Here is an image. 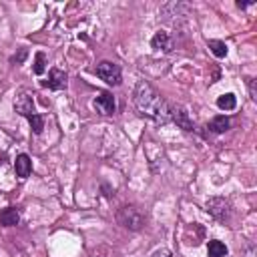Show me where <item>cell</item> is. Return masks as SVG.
I'll list each match as a JSON object with an SVG mask.
<instances>
[{
    "mask_svg": "<svg viewBox=\"0 0 257 257\" xmlns=\"http://www.w3.org/2000/svg\"><path fill=\"white\" fill-rule=\"evenodd\" d=\"M227 245L223 241H217V239H211L207 243V257H225L227 255Z\"/></svg>",
    "mask_w": 257,
    "mask_h": 257,
    "instance_id": "4fadbf2b",
    "label": "cell"
},
{
    "mask_svg": "<svg viewBox=\"0 0 257 257\" xmlns=\"http://www.w3.org/2000/svg\"><path fill=\"white\" fill-rule=\"evenodd\" d=\"M26 120H28V124H30V128H32L34 135H42V128H44V116L42 114H38V112L28 114Z\"/></svg>",
    "mask_w": 257,
    "mask_h": 257,
    "instance_id": "2e32d148",
    "label": "cell"
},
{
    "mask_svg": "<svg viewBox=\"0 0 257 257\" xmlns=\"http://www.w3.org/2000/svg\"><path fill=\"white\" fill-rule=\"evenodd\" d=\"M151 48L155 52H163V54H169L173 50V38L167 30H157L151 38Z\"/></svg>",
    "mask_w": 257,
    "mask_h": 257,
    "instance_id": "ba28073f",
    "label": "cell"
},
{
    "mask_svg": "<svg viewBox=\"0 0 257 257\" xmlns=\"http://www.w3.org/2000/svg\"><path fill=\"white\" fill-rule=\"evenodd\" d=\"M133 102H135V108L139 110V114L151 118L155 124H167V122H171L169 102L147 80H139L135 84Z\"/></svg>",
    "mask_w": 257,
    "mask_h": 257,
    "instance_id": "6da1fadb",
    "label": "cell"
},
{
    "mask_svg": "<svg viewBox=\"0 0 257 257\" xmlns=\"http://www.w3.org/2000/svg\"><path fill=\"white\" fill-rule=\"evenodd\" d=\"M151 257H171V251H169V249H165V247H161V249H157Z\"/></svg>",
    "mask_w": 257,
    "mask_h": 257,
    "instance_id": "d6986e66",
    "label": "cell"
},
{
    "mask_svg": "<svg viewBox=\"0 0 257 257\" xmlns=\"http://www.w3.org/2000/svg\"><path fill=\"white\" fill-rule=\"evenodd\" d=\"M92 106H94V110H96L98 114H102V116L112 114V112L116 110V102H114L112 92H108V90L98 92V96H94V100H92Z\"/></svg>",
    "mask_w": 257,
    "mask_h": 257,
    "instance_id": "8992f818",
    "label": "cell"
},
{
    "mask_svg": "<svg viewBox=\"0 0 257 257\" xmlns=\"http://www.w3.org/2000/svg\"><path fill=\"white\" fill-rule=\"evenodd\" d=\"M207 46H209V50H211L217 58H225L227 52H229V48H227V44H225L223 40H207Z\"/></svg>",
    "mask_w": 257,
    "mask_h": 257,
    "instance_id": "9a60e30c",
    "label": "cell"
},
{
    "mask_svg": "<svg viewBox=\"0 0 257 257\" xmlns=\"http://www.w3.org/2000/svg\"><path fill=\"white\" fill-rule=\"evenodd\" d=\"M14 173H16L18 179L30 177V173H32V159L26 153H20L16 157V161H14Z\"/></svg>",
    "mask_w": 257,
    "mask_h": 257,
    "instance_id": "30bf717a",
    "label": "cell"
},
{
    "mask_svg": "<svg viewBox=\"0 0 257 257\" xmlns=\"http://www.w3.org/2000/svg\"><path fill=\"white\" fill-rule=\"evenodd\" d=\"M229 128H231V120H229V116H225V114H217V116H213V118L207 122V131L213 133V135H223V133H227Z\"/></svg>",
    "mask_w": 257,
    "mask_h": 257,
    "instance_id": "8fae6325",
    "label": "cell"
},
{
    "mask_svg": "<svg viewBox=\"0 0 257 257\" xmlns=\"http://www.w3.org/2000/svg\"><path fill=\"white\" fill-rule=\"evenodd\" d=\"M0 223L4 227H14L20 223V213L16 207H6L4 211H0Z\"/></svg>",
    "mask_w": 257,
    "mask_h": 257,
    "instance_id": "7c38bea8",
    "label": "cell"
},
{
    "mask_svg": "<svg viewBox=\"0 0 257 257\" xmlns=\"http://www.w3.org/2000/svg\"><path fill=\"white\" fill-rule=\"evenodd\" d=\"M44 70H46V54H44L42 50H38V52L34 54V66H32V72L40 76Z\"/></svg>",
    "mask_w": 257,
    "mask_h": 257,
    "instance_id": "e0dca14e",
    "label": "cell"
},
{
    "mask_svg": "<svg viewBox=\"0 0 257 257\" xmlns=\"http://www.w3.org/2000/svg\"><path fill=\"white\" fill-rule=\"evenodd\" d=\"M169 116H171V120L179 126V128H183L185 133H193V131H197L195 128V122H193V118H191V114H189V110L183 106V104H169Z\"/></svg>",
    "mask_w": 257,
    "mask_h": 257,
    "instance_id": "5b68a950",
    "label": "cell"
},
{
    "mask_svg": "<svg viewBox=\"0 0 257 257\" xmlns=\"http://www.w3.org/2000/svg\"><path fill=\"white\" fill-rule=\"evenodd\" d=\"M255 2H237V6L239 8H249V6H253Z\"/></svg>",
    "mask_w": 257,
    "mask_h": 257,
    "instance_id": "44dd1931",
    "label": "cell"
},
{
    "mask_svg": "<svg viewBox=\"0 0 257 257\" xmlns=\"http://www.w3.org/2000/svg\"><path fill=\"white\" fill-rule=\"evenodd\" d=\"M26 54H28V50H26V48H20L18 54H12V56H10V62H12V64H22L24 58H26Z\"/></svg>",
    "mask_w": 257,
    "mask_h": 257,
    "instance_id": "ac0fdd59",
    "label": "cell"
},
{
    "mask_svg": "<svg viewBox=\"0 0 257 257\" xmlns=\"http://www.w3.org/2000/svg\"><path fill=\"white\" fill-rule=\"evenodd\" d=\"M217 106H219L221 110H233V108L237 106V98H235V94H233V92H225V94H221V96L217 98Z\"/></svg>",
    "mask_w": 257,
    "mask_h": 257,
    "instance_id": "5bb4252c",
    "label": "cell"
},
{
    "mask_svg": "<svg viewBox=\"0 0 257 257\" xmlns=\"http://www.w3.org/2000/svg\"><path fill=\"white\" fill-rule=\"evenodd\" d=\"M14 110L20 114V116H28V114H34L36 108H34V100H32V94L28 92H20L16 98H14Z\"/></svg>",
    "mask_w": 257,
    "mask_h": 257,
    "instance_id": "9c48e42d",
    "label": "cell"
},
{
    "mask_svg": "<svg viewBox=\"0 0 257 257\" xmlns=\"http://www.w3.org/2000/svg\"><path fill=\"white\" fill-rule=\"evenodd\" d=\"M249 80V92H251V98L255 100V86H253V78H247Z\"/></svg>",
    "mask_w": 257,
    "mask_h": 257,
    "instance_id": "ffe728a7",
    "label": "cell"
},
{
    "mask_svg": "<svg viewBox=\"0 0 257 257\" xmlns=\"http://www.w3.org/2000/svg\"><path fill=\"white\" fill-rule=\"evenodd\" d=\"M94 72H96V76H98L100 80H104L108 86H120V84H122V70H120V66H118L116 62H112V60H100V62L96 64Z\"/></svg>",
    "mask_w": 257,
    "mask_h": 257,
    "instance_id": "3957f363",
    "label": "cell"
},
{
    "mask_svg": "<svg viewBox=\"0 0 257 257\" xmlns=\"http://www.w3.org/2000/svg\"><path fill=\"white\" fill-rule=\"evenodd\" d=\"M205 207H207V213L219 223H227L231 219V203L225 197H211L205 203Z\"/></svg>",
    "mask_w": 257,
    "mask_h": 257,
    "instance_id": "277c9868",
    "label": "cell"
},
{
    "mask_svg": "<svg viewBox=\"0 0 257 257\" xmlns=\"http://www.w3.org/2000/svg\"><path fill=\"white\" fill-rule=\"evenodd\" d=\"M66 84H68V74L56 66L50 68L48 80H40V86L50 88V90H62V88H66Z\"/></svg>",
    "mask_w": 257,
    "mask_h": 257,
    "instance_id": "52a82bcc",
    "label": "cell"
},
{
    "mask_svg": "<svg viewBox=\"0 0 257 257\" xmlns=\"http://www.w3.org/2000/svg\"><path fill=\"white\" fill-rule=\"evenodd\" d=\"M116 223L128 231H141L147 225V215L139 205H120L116 209Z\"/></svg>",
    "mask_w": 257,
    "mask_h": 257,
    "instance_id": "7a4b0ae2",
    "label": "cell"
}]
</instances>
